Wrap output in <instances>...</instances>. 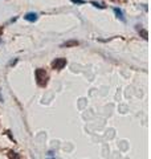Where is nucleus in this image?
I'll return each instance as SVG.
<instances>
[{"instance_id":"obj_1","label":"nucleus","mask_w":151,"mask_h":159,"mask_svg":"<svg viewBox=\"0 0 151 159\" xmlns=\"http://www.w3.org/2000/svg\"><path fill=\"white\" fill-rule=\"evenodd\" d=\"M36 80H37V84L40 86H45L47 85V82H48V74L47 72H45V69H41V68H39L36 69Z\"/></svg>"},{"instance_id":"obj_2","label":"nucleus","mask_w":151,"mask_h":159,"mask_svg":"<svg viewBox=\"0 0 151 159\" xmlns=\"http://www.w3.org/2000/svg\"><path fill=\"white\" fill-rule=\"evenodd\" d=\"M65 65H66V58H56L52 62V68L54 70H61V69H64Z\"/></svg>"},{"instance_id":"obj_3","label":"nucleus","mask_w":151,"mask_h":159,"mask_svg":"<svg viewBox=\"0 0 151 159\" xmlns=\"http://www.w3.org/2000/svg\"><path fill=\"white\" fill-rule=\"evenodd\" d=\"M24 19L27 20V21H31V23H34L37 20V13H34V12H29V13H27L24 16Z\"/></svg>"},{"instance_id":"obj_4","label":"nucleus","mask_w":151,"mask_h":159,"mask_svg":"<svg viewBox=\"0 0 151 159\" xmlns=\"http://www.w3.org/2000/svg\"><path fill=\"white\" fill-rule=\"evenodd\" d=\"M78 45V41L77 40H72V41H66L65 44H62V48H66V47H77Z\"/></svg>"},{"instance_id":"obj_5","label":"nucleus","mask_w":151,"mask_h":159,"mask_svg":"<svg viewBox=\"0 0 151 159\" xmlns=\"http://www.w3.org/2000/svg\"><path fill=\"white\" fill-rule=\"evenodd\" d=\"M114 12H115V15H117V17H118L119 20H122V21H126V19H125V16H123V12L121 11L119 8H114Z\"/></svg>"},{"instance_id":"obj_6","label":"nucleus","mask_w":151,"mask_h":159,"mask_svg":"<svg viewBox=\"0 0 151 159\" xmlns=\"http://www.w3.org/2000/svg\"><path fill=\"white\" fill-rule=\"evenodd\" d=\"M9 158H11V159H20V157L17 155V154L16 152H9Z\"/></svg>"},{"instance_id":"obj_7","label":"nucleus","mask_w":151,"mask_h":159,"mask_svg":"<svg viewBox=\"0 0 151 159\" xmlns=\"http://www.w3.org/2000/svg\"><path fill=\"white\" fill-rule=\"evenodd\" d=\"M92 4H93L94 7H97V8H105V6H103V4H98L97 2H92Z\"/></svg>"},{"instance_id":"obj_8","label":"nucleus","mask_w":151,"mask_h":159,"mask_svg":"<svg viewBox=\"0 0 151 159\" xmlns=\"http://www.w3.org/2000/svg\"><path fill=\"white\" fill-rule=\"evenodd\" d=\"M72 2L76 4H85V0H72Z\"/></svg>"},{"instance_id":"obj_9","label":"nucleus","mask_w":151,"mask_h":159,"mask_svg":"<svg viewBox=\"0 0 151 159\" xmlns=\"http://www.w3.org/2000/svg\"><path fill=\"white\" fill-rule=\"evenodd\" d=\"M142 36H143L144 40H147V32H146V31H142Z\"/></svg>"}]
</instances>
